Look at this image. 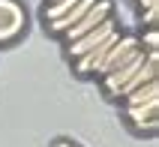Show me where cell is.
<instances>
[{
	"instance_id": "cell-1",
	"label": "cell",
	"mask_w": 159,
	"mask_h": 147,
	"mask_svg": "<svg viewBox=\"0 0 159 147\" xmlns=\"http://www.w3.org/2000/svg\"><path fill=\"white\" fill-rule=\"evenodd\" d=\"M117 33H120V30H117V18H114V15H108L99 27H93L90 33H84L81 39H75V42L66 45V57L75 63V60H81L84 54L96 51L102 42H108V39H111V36H117Z\"/></svg>"
},
{
	"instance_id": "cell-2",
	"label": "cell",
	"mask_w": 159,
	"mask_h": 147,
	"mask_svg": "<svg viewBox=\"0 0 159 147\" xmlns=\"http://www.w3.org/2000/svg\"><path fill=\"white\" fill-rule=\"evenodd\" d=\"M27 30V12L21 0H0V45H12Z\"/></svg>"
},
{
	"instance_id": "cell-3",
	"label": "cell",
	"mask_w": 159,
	"mask_h": 147,
	"mask_svg": "<svg viewBox=\"0 0 159 147\" xmlns=\"http://www.w3.org/2000/svg\"><path fill=\"white\" fill-rule=\"evenodd\" d=\"M108 15H114V3H111V0H96V3H93V6H90L84 15H81L78 21L69 27V30H63V33H60V39H63L66 45H69V42H75V39H81L84 33H90L93 27H99Z\"/></svg>"
},
{
	"instance_id": "cell-4",
	"label": "cell",
	"mask_w": 159,
	"mask_h": 147,
	"mask_svg": "<svg viewBox=\"0 0 159 147\" xmlns=\"http://www.w3.org/2000/svg\"><path fill=\"white\" fill-rule=\"evenodd\" d=\"M156 108H159V99H153V102H144V105H132V108H123V117L129 120V126H132L135 132H147V135H153L156 132Z\"/></svg>"
},
{
	"instance_id": "cell-5",
	"label": "cell",
	"mask_w": 159,
	"mask_h": 147,
	"mask_svg": "<svg viewBox=\"0 0 159 147\" xmlns=\"http://www.w3.org/2000/svg\"><path fill=\"white\" fill-rule=\"evenodd\" d=\"M153 99H159V78H153V81L141 84L138 90H132L129 96H123V99H120V108H132V105H144V102H153Z\"/></svg>"
},
{
	"instance_id": "cell-6",
	"label": "cell",
	"mask_w": 159,
	"mask_h": 147,
	"mask_svg": "<svg viewBox=\"0 0 159 147\" xmlns=\"http://www.w3.org/2000/svg\"><path fill=\"white\" fill-rule=\"evenodd\" d=\"M93 3H96V0H78L72 12H66V15H63V18H54V21H48V24H45V27H48L51 33H57V36H60L63 30H69V27L75 24V21H78V18L84 15V12H87L90 6H93Z\"/></svg>"
},
{
	"instance_id": "cell-7",
	"label": "cell",
	"mask_w": 159,
	"mask_h": 147,
	"mask_svg": "<svg viewBox=\"0 0 159 147\" xmlns=\"http://www.w3.org/2000/svg\"><path fill=\"white\" fill-rule=\"evenodd\" d=\"M75 3H78V0H48L45 9H42V21L48 24V21H54V18H63L66 12L75 9Z\"/></svg>"
}]
</instances>
